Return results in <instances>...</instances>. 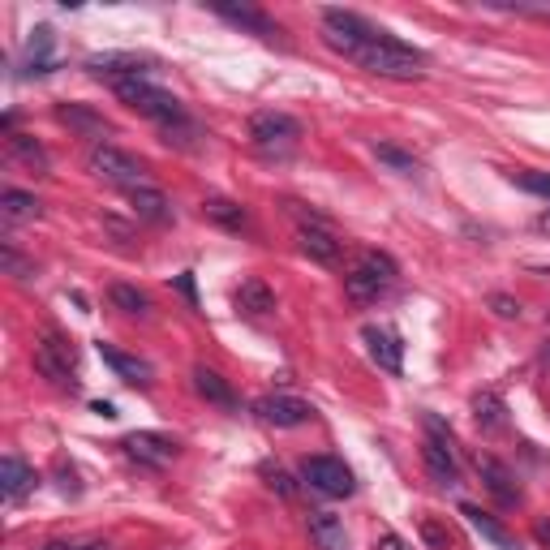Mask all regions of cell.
I'll return each instance as SVG.
<instances>
[{
  "label": "cell",
  "mask_w": 550,
  "mask_h": 550,
  "mask_svg": "<svg viewBox=\"0 0 550 550\" xmlns=\"http://www.w3.org/2000/svg\"><path fill=\"white\" fill-rule=\"evenodd\" d=\"M379 35V26H370L361 13L353 9H323V39H327V48H336L340 56H353L366 48V43Z\"/></svg>",
  "instance_id": "cell-4"
},
{
  "label": "cell",
  "mask_w": 550,
  "mask_h": 550,
  "mask_svg": "<svg viewBox=\"0 0 550 550\" xmlns=\"http://www.w3.org/2000/svg\"><path fill=\"white\" fill-rule=\"evenodd\" d=\"M490 306H495V314H499V318H520V301L503 297V293H495V297H490Z\"/></svg>",
  "instance_id": "cell-37"
},
{
  "label": "cell",
  "mask_w": 550,
  "mask_h": 550,
  "mask_svg": "<svg viewBox=\"0 0 550 550\" xmlns=\"http://www.w3.org/2000/svg\"><path fill=\"white\" fill-rule=\"evenodd\" d=\"M542 366H550V349H546V353H542Z\"/></svg>",
  "instance_id": "cell-44"
},
{
  "label": "cell",
  "mask_w": 550,
  "mask_h": 550,
  "mask_svg": "<svg viewBox=\"0 0 550 550\" xmlns=\"http://www.w3.org/2000/svg\"><path fill=\"white\" fill-rule=\"evenodd\" d=\"M254 413L263 417L267 426H275V430L306 426L310 417H314L310 404H306V400H297V396H267V400H258V404H254Z\"/></svg>",
  "instance_id": "cell-12"
},
{
  "label": "cell",
  "mask_w": 550,
  "mask_h": 550,
  "mask_svg": "<svg viewBox=\"0 0 550 550\" xmlns=\"http://www.w3.org/2000/svg\"><path fill=\"white\" fill-rule=\"evenodd\" d=\"M267 486L275 490L280 499H293L297 495V486H293V477H288L284 469H267Z\"/></svg>",
  "instance_id": "cell-35"
},
{
  "label": "cell",
  "mask_w": 550,
  "mask_h": 550,
  "mask_svg": "<svg viewBox=\"0 0 550 550\" xmlns=\"http://www.w3.org/2000/svg\"><path fill=\"white\" fill-rule=\"evenodd\" d=\"M426 430L430 439L422 443V465H426V477L434 486H456L460 482V465H456V452H452V430H447L439 417L426 413Z\"/></svg>",
  "instance_id": "cell-5"
},
{
  "label": "cell",
  "mask_w": 550,
  "mask_h": 550,
  "mask_svg": "<svg viewBox=\"0 0 550 550\" xmlns=\"http://www.w3.org/2000/svg\"><path fill=\"white\" fill-rule=\"evenodd\" d=\"M0 267H5V275H18V280H26V275H35V267L26 263V258H22L18 250H13L9 241L0 245Z\"/></svg>",
  "instance_id": "cell-33"
},
{
  "label": "cell",
  "mask_w": 550,
  "mask_h": 550,
  "mask_svg": "<svg viewBox=\"0 0 550 550\" xmlns=\"http://www.w3.org/2000/svg\"><path fill=\"white\" fill-rule=\"evenodd\" d=\"M310 538L318 550H349V533H344V520L331 512H310Z\"/></svg>",
  "instance_id": "cell-23"
},
{
  "label": "cell",
  "mask_w": 550,
  "mask_h": 550,
  "mask_svg": "<svg viewBox=\"0 0 550 550\" xmlns=\"http://www.w3.org/2000/svg\"><path fill=\"white\" fill-rule=\"evenodd\" d=\"M43 550H74V546H69V542H48Z\"/></svg>",
  "instance_id": "cell-43"
},
{
  "label": "cell",
  "mask_w": 550,
  "mask_h": 550,
  "mask_svg": "<svg viewBox=\"0 0 550 550\" xmlns=\"http://www.w3.org/2000/svg\"><path fill=\"white\" fill-rule=\"evenodd\" d=\"M35 482H39V477H35V469L26 465L22 456H5V460H0V495H5L9 503H18L26 490H35Z\"/></svg>",
  "instance_id": "cell-19"
},
{
  "label": "cell",
  "mask_w": 550,
  "mask_h": 550,
  "mask_svg": "<svg viewBox=\"0 0 550 550\" xmlns=\"http://www.w3.org/2000/svg\"><path fill=\"white\" fill-rule=\"evenodd\" d=\"M99 357H104V366L117 374L121 383H134V387H151V366L142 357L134 353H121V349H112V344H99Z\"/></svg>",
  "instance_id": "cell-18"
},
{
  "label": "cell",
  "mask_w": 550,
  "mask_h": 550,
  "mask_svg": "<svg viewBox=\"0 0 550 550\" xmlns=\"http://www.w3.org/2000/svg\"><path fill=\"white\" fill-rule=\"evenodd\" d=\"M374 159H379L383 168L400 172V177H417V172H422L417 155H413V151H404V147H396V142H374Z\"/></svg>",
  "instance_id": "cell-27"
},
{
  "label": "cell",
  "mask_w": 550,
  "mask_h": 550,
  "mask_svg": "<svg viewBox=\"0 0 550 550\" xmlns=\"http://www.w3.org/2000/svg\"><path fill=\"white\" fill-rule=\"evenodd\" d=\"M177 288H181V297L190 301V306H198V288H194V271H181L177 275Z\"/></svg>",
  "instance_id": "cell-38"
},
{
  "label": "cell",
  "mask_w": 550,
  "mask_h": 550,
  "mask_svg": "<svg viewBox=\"0 0 550 550\" xmlns=\"http://www.w3.org/2000/svg\"><path fill=\"white\" fill-rule=\"evenodd\" d=\"M233 301H237V310H241L245 318H263V314L275 310V293H271V288H267L263 280H258V275L241 280V288L233 293Z\"/></svg>",
  "instance_id": "cell-22"
},
{
  "label": "cell",
  "mask_w": 550,
  "mask_h": 550,
  "mask_svg": "<svg viewBox=\"0 0 550 550\" xmlns=\"http://www.w3.org/2000/svg\"><path fill=\"white\" fill-rule=\"evenodd\" d=\"M108 301L117 310H125V314H138V318L151 314V297L142 293V288H134V284H112L108 288Z\"/></svg>",
  "instance_id": "cell-29"
},
{
  "label": "cell",
  "mask_w": 550,
  "mask_h": 550,
  "mask_svg": "<svg viewBox=\"0 0 550 550\" xmlns=\"http://www.w3.org/2000/svg\"><path fill=\"white\" fill-rule=\"evenodd\" d=\"M91 172L99 181L108 185H121V190H138V185H147V164H142L138 155H129L121 147H95L91 151Z\"/></svg>",
  "instance_id": "cell-7"
},
{
  "label": "cell",
  "mask_w": 550,
  "mask_h": 550,
  "mask_svg": "<svg viewBox=\"0 0 550 550\" xmlns=\"http://www.w3.org/2000/svg\"><path fill=\"white\" fill-rule=\"evenodd\" d=\"M297 138H301V121L297 117H288V112H254L250 117V142L263 155H288L297 147Z\"/></svg>",
  "instance_id": "cell-6"
},
{
  "label": "cell",
  "mask_w": 550,
  "mask_h": 550,
  "mask_svg": "<svg viewBox=\"0 0 550 550\" xmlns=\"http://www.w3.org/2000/svg\"><path fill=\"white\" fill-rule=\"evenodd\" d=\"M301 477H306L310 490H318V495H327V499H349L357 490L353 469L344 465L340 456H306L301 460Z\"/></svg>",
  "instance_id": "cell-8"
},
{
  "label": "cell",
  "mask_w": 550,
  "mask_h": 550,
  "mask_svg": "<svg viewBox=\"0 0 550 550\" xmlns=\"http://www.w3.org/2000/svg\"><path fill=\"white\" fill-rule=\"evenodd\" d=\"M129 207H134V215L138 220H147V224H168L172 220V202L164 198V190H155V185L129 190Z\"/></svg>",
  "instance_id": "cell-21"
},
{
  "label": "cell",
  "mask_w": 550,
  "mask_h": 550,
  "mask_svg": "<svg viewBox=\"0 0 550 550\" xmlns=\"http://www.w3.org/2000/svg\"><path fill=\"white\" fill-rule=\"evenodd\" d=\"M125 452H129V460H138V465H147V469H168L172 460H177V439L155 434V430H138L125 439Z\"/></svg>",
  "instance_id": "cell-10"
},
{
  "label": "cell",
  "mask_w": 550,
  "mask_h": 550,
  "mask_svg": "<svg viewBox=\"0 0 550 550\" xmlns=\"http://www.w3.org/2000/svg\"><path fill=\"white\" fill-rule=\"evenodd\" d=\"M460 516H465L469 525H473L477 533H482V538H486L490 546H495V550H520V542L512 538V533L503 529V525H499V520L490 516V512L477 508V503H460Z\"/></svg>",
  "instance_id": "cell-20"
},
{
  "label": "cell",
  "mask_w": 550,
  "mask_h": 550,
  "mask_svg": "<svg viewBox=\"0 0 550 550\" xmlns=\"http://www.w3.org/2000/svg\"><path fill=\"white\" fill-rule=\"evenodd\" d=\"M353 61L366 69V74H379V78H396V82H413V78H422L426 74V56L413 48V43H404L396 35H387L379 31L366 48H361Z\"/></svg>",
  "instance_id": "cell-1"
},
{
  "label": "cell",
  "mask_w": 550,
  "mask_h": 550,
  "mask_svg": "<svg viewBox=\"0 0 550 550\" xmlns=\"http://www.w3.org/2000/svg\"><path fill=\"white\" fill-rule=\"evenodd\" d=\"M533 538H538L542 550H550V520H538V525H533Z\"/></svg>",
  "instance_id": "cell-40"
},
{
  "label": "cell",
  "mask_w": 550,
  "mask_h": 550,
  "mask_svg": "<svg viewBox=\"0 0 550 550\" xmlns=\"http://www.w3.org/2000/svg\"><path fill=\"white\" fill-rule=\"evenodd\" d=\"M422 542H426L430 550H452V529H447L443 520L426 516V520H422Z\"/></svg>",
  "instance_id": "cell-32"
},
{
  "label": "cell",
  "mask_w": 550,
  "mask_h": 550,
  "mask_svg": "<svg viewBox=\"0 0 550 550\" xmlns=\"http://www.w3.org/2000/svg\"><path fill=\"white\" fill-rule=\"evenodd\" d=\"M26 74H52V26H39L26 43Z\"/></svg>",
  "instance_id": "cell-28"
},
{
  "label": "cell",
  "mask_w": 550,
  "mask_h": 550,
  "mask_svg": "<svg viewBox=\"0 0 550 550\" xmlns=\"http://www.w3.org/2000/svg\"><path fill=\"white\" fill-rule=\"evenodd\" d=\"M9 151H13V159H22L26 168L48 172V151H43L35 138H26V134H9Z\"/></svg>",
  "instance_id": "cell-31"
},
{
  "label": "cell",
  "mask_w": 550,
  "mask_h": 550,
  "mask_svg": "<svg viewBox=\"0 0 550 550\" xmlns=\"http://www.w3.org/2000/svg\"><path fill=\"white\" fill-rule=\"evenodd\" d=\"M202 215H207L211 224H220V228H245V211L233 198H207L202 202Z\"/></svg>",
  "instance_id": "cell-30"
},
{
  "label": "cell",
  "mask_w": 550,
  "mask_h": 550,
  "mask_svg": "<svg viewBox=\"0 0 550 550\" xmlns=\"http://www.w3.org/2000/svg\"><path fill=\"white\" fill-rule=\"evenodd\" d=\"M56 121L69 125V129H74V134H82V138H91L95 147H104V138L112 134V125L99 117L95 108H86V104H61V108H56Z\"/></svg>",
  "instance_id": "cell-15"
},
{
  "label": "cell",
  "mask_w": 550,
  "mask_h": 550,
  "mask_svg": "<svg viewBox=\"0 0 550 550\" xmlns=\"http://www.w3.org/2000/svg\"><path fill=\"white\" fill-rule=\"evenodd\" d=\"M473 422L482 434H499L508 426V409H503V400L495 392H477L473 396Z\"/></svg>",
  "instance_id": "cell-26"
},
{
  "label": "cell",
  "mask_w": 550,
  "mask_h": 550,
  "mask_svg": "<svg viewBox=\"0 0 550 550\" xmlns=\"http://www.w3.org/2000/svg\"><path fill=\"white\" fill-rule=\"evenodd\" d=\"M39 215V198L26 194V190H5L0 194V224L13 228V224H31Z\"/></svg>",
  "instance_id": "cell-25"
},
{
  "label": "cell",
  "mask_w": 550,
  "mask_h": 550,
  "mask_svg": "<svg viewBox=\"0 0 550 550\" xmlns=\"http://www.w3.org/2000/svg\"><path fill=\"white\" fill-rule=\"evenodd\" d=\"M147 56H138V52H104V56H91L86 61V69H91L95 78H108L112 86L125 82V78H147Z\"/></svg>",
  "instance_id": "cell-13"
},
{
  "label": "cell",
  "mask_w": 550,
  "mask_h": 550,
  "mask_svg": "<svg viewBox=\"0 0 550 550\" xmlns=\"http://www.w3.org/2000/svg\"><path fill=\"white\" fill-rule=\"evenodd\" d=\"M297 241H301V254H310L314 263H327V267L340 263V254H344V241L327 224H306L297 233Z\"/></svg>",
  "instance_id": "cell-17"
},
{
  "label": "cell",
  "mask_w": 550,
  "mask_h": 550,
  "mask_svg": "<svg viewBox=\"0 0 550 550\" xmlns=\"http://www.w3.org/2000/svg\"><path fill=\"white\" fill-rule=\"evenodd\" d=\"M95 413H99V417H117V409H112L108 400H99V404H95Z\"/></svg>",
  "instance_id": "cell-41"
},
{
  "label": "cell",
  "mask_w": 550,
  "mask_h": 550,
  "mask_svg": "<svg viewBox=\"0 0 550 550\" xmlns=\"http://www.w3.org/2000/svg\"><path fill=\"white\" fill-rule=\"evenodd\" d=\"M361 340H366V349L374 357V366L387 370V374H400L404 370V344L392 327H379V323H370L366 331H361Z\"/></svg>",
  "instance_id": "cell-14"
},
{
  "label": "cell",
  "mask_w": 550,
  "mask_h": 550,
  "mask_svg": "<svg viewBox=\"0 0 550 550\" xmlns=\"http://www.w3.org/2000/svg\"><path fill=\"white\" fill-rule=\"evenodd\" d=\"M477 477H482V486L490 490V495H495L499 508H520V503H525V495H520L512 469L503 465V460H495V456H477Z\"/></svg>",
  "instance_id": "cell-11"
},
{
  "label": "cell",
  "mask_w": 550,
  "mask_h": 550,
  "mask_svg": "<svg viewBox=\"0 0 550 550\" xmlns=\"http://www.w3.org/2000/svg\"><path fill=\"white\" fill-rule=\"evenodd\" d=\"M56 477H61V495H74V499L82 495V486H78V473L69 469L65 460H61V465H56Z\"/></svg>",
  "instance_id": "cell-36"
},
{
  "label": "cell",
  "mask_w": 550,
  "mask_h": 550,
  "mask_svg": "<svg viewBox=\"0 0 550 550\" xmlns=\"http://www.w3.org/2000/svg\"><path fill=\"white\" fill-rule=\"evenodd\" d=\"M35 370L56 387H74V370H78L74 344H69L65 336H56V331L39 336L35 340Z\"/></svg>",
  "instance_id": "cell-9"
},
{
  "label": "cell",
  "mask_w": 550,
  "mask_h": 550,
  "mask_svg": "<svg viewBox=\"0 0 550 550\" xmlns=\"http://www.w3.org/2000/svg\"><path fill=\"white\" fill-rule=\"evenodd\" d=\"M112 91H117V99H121L125 108H134L138 117L155 121L159 129H168V125H181V121H185L181 99L172 95V91H164V86H155L151 78H125V82L112 86Z\"/></svg>",
  "instance_id": "cell-2"
},
{
  "label": "cell",
  "mask_w": 550,
  "mask_h": 550,
  "mask_svg": "<svg viewBox=\"0 0 550 550\" xmlns=\"http://www.w3.org/2000/svg\"><path fill=\"white\" fill-rule=\"evenodd\" d=\"M538 233H550V211L538 215Z\"/></svg>",
  "instance_id": "cell-42"
},
{
  "label": "cell",
  "mask_w": 550,
  "mask_h": 550,
  "mask_svg": "<svg viewBox=\"0 0 550 550\" xmlns=\"http://www.w3.org/2000/svg\"><path fill=\"white\" fill-rule=\"evenodd\" d=\"M512 181L520 185V190L550 198V177H546V172H512Z\"/></svg>",
  "instance_id": "cell-34"
},
{
  "label": "cell",
  "mask_w": 550,
  "mask_h": 550,
  "mask_svg": "<svg viewBox=\"0 0 550 550\" xmlns=\"http://www.w3.org/2000/svg\"><path fill=\"white\" fill-rule=\"evenodd\" d=\"M396 258L392 254H383V250H366L361 254V263L344 275V297L353 301V306H370V301H379L387 288L396 284Z\"/></svg>",
  "instance_id": "cell-3"
},
{
  "label": "cell",
  "mask_w": 550,
  "mask_h": 550,
  "mask_svg": "<svg viewBox=\"0 0 550 550\" xmlns=\"http://www.w3.org/2000/svg\"><path fill=\"white\" fill-rule=\"evenodd\" d=\"M194 392L207 400V404H220V409H237V396H233V387H228L224 374H215L207 366H198L194 370Z\"/></svg>",
  "instance_id": "cell-24"
},
{
  "label": "cell",
  "mask_w": 550,
  "mask_h": 550,
  "mask_svg": "<svg viewBox=\"0 0 550 550\" xmlns=\"http://www.w3.org/2000/svg\"><path fill=\"white\" fill-rule=\"evenodd\" d=\"M215 13H220L224 22H233V26H241L245 35H258L263 43H275L280 39V26H275L263 9H250V5H211Z\"/></svg>",
  "instance_id": "cell-16"
},
{
  "label": "cell",
  "mask_w": 550,
  "mask_h": 550,
  "mask_svg": "<svg viewBox=\"0 0 550 550\" xmlns=\"http://www.w3.org/2000/svg\"><path fill=\"white\" fill-rule=\"evenodd\" d=\"M374 550H409V542L396 538V533H383V538L374 542Z\"/></svg>",
  "instance_id": "cell-39"
}]
</instances>
